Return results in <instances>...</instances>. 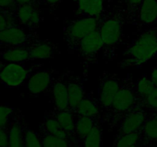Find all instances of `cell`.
Instances as JSON below:
<instances>
[{
	"instance_id": "6da1fadb",
	"label": "cell",
	"mask_w": 157,
	"mask_h": 147,
	"mask_svg": "<svg viewBox=\"0 0 157 147\" xmlns=\"http://www.w3.org/2000/svg\"><path fill=\"white\" fill-rule=\"evenodd\" d=\"M127 23L124 5L117 4L106 10L100 22L99 29L103 41L102 56L106 62L117 57L118 47L123 39V32Z\"/></svg>"
},
{
	"instance_id": "7a4b0ae2",
	"label": "cell",
	"mask_w": 157,
	"mask_h": 147,
	"mask_svg": "<svg viewBox=\"0 0 157 147\" xmlns=\"http://www.w3.org/2000/svg\"><path fill=\"white\" fill-rule=\"evenodd\" d=\"M121 67H140L157 56V27L140 34L125 49Z\"/></svg>"
},
{
	"instance_id": "3957f363",
	"label": "cell",
	"mask_w": 157,
	"mask_h": 147,
	"mask_svg": "<svg viewBox=\"0 0 157 147\" xmlns=\"http://www.w3.org/2000/svg\"><path fill=\"white\" fill-rule=\"evenodd\" d=\"M138 107H143V104L136 92V81L132 75L129 74L122 78L121 88L113 104L107 111L103 113V122L109 126L120 116Z\"/></svg>"
},
{
	"instance_id": "277c9868",
	"label": "cell",
	"mask_w": 157,
	"mask_h": 147,
	"mask_svg": "<svg viewBox=\"0 0 157 147\" xmlns=\"http://www.w3.org/2000/svg\"><path fill=\"white\" fill-rule=\"evenodd\" d=\"M101 18L76 17L66 18L64 22V40L71 51H76L80 41L87 35L99 28Z\"/></svg>"
},
{
	"instance_id": "5b68a950",
	"label": "cell",
	"mask_w": 157,
	"mask_h": 147,
	"mask_svg": "<svg viewBox=\"0 0 157 147\" xmlns=\"http://www.w3.org/2000/svg\"><path fill=\"white\" fill-rule=\"evenodd\" d=\"M8 63L0 70V81L6 87L16 88L27 82L32 74L42 67L41 64Z\"/></svg>"
},
{
	"instance_id": "8992f818",
	"label": "cell",
	"mask_w": 157,
	"mask_h": 147,
	"mask_svg": "<svg viewBox=\"0 0 157 147\" xmlns=\"http://www.w3.org/2000/svg\"><path fill=\"white\" fill-rule=\"evenodd\" d=\"M147 116V112L144 107H136L120 116L109 126V129L111 131H115V133L117 134L140 131L144 126Z\"/></svg>"
},
{
	"instance_id": "52a82bcc",
	"label": "cell",
	"mask_w": 157,
	"mask_h": 147,
	"mask_svg": "<svg viewBox=\"0 0 157 147\" xmlns=\"http://www.w3.org/2000/svg\"><path fill=\"white\" fill-rule=\"evenodd\" d=\"M121 82L122 78L117 74L104 71L100 76L98 98L103 113L107 111L113 104L121 88Z\"/></svg>"
},
{
	"instance_id": "ba28073f",
	"label": "cell",
	"mask_w": 157,
	"mask_h": 147,
	"mask_svg": "<svg viewBox=\"0 0 157 147\" xmlns=\"http://www.w3.org/2000/svg\"><path fill=\"white\" fill-rule=\"evenodd\" d=\"M103 41L98 28L86 35L79 42L76 51L86 66L98 62L100 52L102 51Z\"/></svg>"
},
{
	"instance_id": "9c48e42d",
	"label": "cell",
	"mask_w": 157,
	"mask_h": 147,
	"mask_svg": "<svg viewBox=\"0 0 157 147\" xmlns=\"http://www.w3.org/2000/svg\"><path fill=\"white\" fill-rule=\"evenodd\" d=\"M38 38L36 32L26 31L21 26L15 25L0 32V47H29Z\"/></svg>"
},
{
	"instance_id": "30bf717a",
	"label": "cell",
	"mask_w": 157,
	"mask_h": 147,
	"mask_svg": "<svg viewBox=\"0 0 157 147\" xmlns=\"http://www.w3.org/2000/svg\"><path fill=\"white\" fill-rule=\"evenodd\" d=\"M55 72L56 70L52 68L44 69L41 67L32 74L27 81L29 93L33 96H38L41 93H50L51 87L56 77Z\"/></svg>"
},
{
	"instance_id": "8fae6325",
	"label": "cell",
	"mask_w": 157,
	"mask_h": 147,
	"mask_svg": "<svg viewBox=\"0 0 157 147\" xmlns=\"http://www.w3.org/2000/svg\"><path fill=\"white\" fill-rule=\"evenodd\" d=\"M18 25L28 31L35 32L44 20L41 15V8L34 5L18 6L15 12Z\"/></svg>"
},
{
	"instance_id": "7c38bea8",
	"label": "cell",
	"mask_w": 157,
	"mask_h": 147,
	"mask_svg": "<svg viewBox=\"0 0 157 147\" xmlns=\"http://www.w3.org/2000/svg\"><path fill=\"white\" fill-rule=\"evenodd\" d=\"M71 72L67 71L56 77L50 90L53 110H63L68 109L67 81Z\"/></svg>"
},
{
	"instance_id": "4fadbf2b",
	"label": "cell",
	"mask_w": 157,
	"mask_h": 147,
	"mask_svg": "<svg viewBox=\"0 0 157 147\" xmlns=\"http://www.w3.org/2000/svg\"><path fill=\"white\" fill-rule=\"evenodd\" d=\"M25 115L20 110H15L8 129V147H24V136L26 126Z\"/></svg>"
},
{
	"instance_id": "5bb4252c",
	"label": "cell",
	"mask_w": 157,
	"mask_h": 147,
	"mask_svg": "<svg viewBox=\"0 0 157 147\" xmlns=\"http://www.w3.org/2000/svg\"><path fill=\"white\" fill-rule=\"evenodd\" d=\"M101 121H103V118L101 116L94 117L75 115V127L74 134V142L75 147H81L85 138L88 136L95 126Z\"/></svg>"
},
{
	"instance_id": "9a60e30c",
	"label": "cell",
	"mask_w": 157,
	"mask_h": 147,
	"mask_svg": "<svg viewBox=\"0 0 157 147\" xmlns=\"http://www.w3.org/2000/svg\"><path fill=\"white\" fill-rule=\"evenodd\" d=\"M68 92V110L75 113L81 101L85 96L86 92L84 85V79L76 76L71 72L67 81Z\"/></svg>"
},
{
	"instance_id": "2e32d148",
	"label": "cell",
	"mask_w": 157,
	"mask_h": 147,
	"mask_svg": "<svg viewBox=\"0 0 157 147\" xmlns=\"http://www.w3.org/2000/svg\"><path fill=\"white\" fill-rule=\"evenodd\" d=\"M30 61L37 59H47L55 57L58 52V47L50 39H41L38 38L28 47Z\"/></svg>"
},
{
	"instance_id": "e0dca14e",
	"label": "cell",
	"mask_w": 157,
	"mask_h": 147,
	"mask_svg": "<svg viewBox=\"0 0 157 147\" xmlns=\"http://www.w3.org/2000/svg\"><path fill=\"white\" fill-rule=\"evenodd\" d=\"M76 5L75 16L102 18L105 12L104 0H74Z\"/></svg>"
},
{
	"instance_id": "ac0fdd59",
	"label": "cell",
	"mask_w": 157,
	"mask_h": 147,
	"mask_svg": "<svg viewBox=\"0 0 157 147\" xmlns=\"http://www.w3.org/2000/svg\"><path fill=\"white\" fill-rule=\"evenodd\" d=\"M157 21V0H144L133 21L138 28L154 24Z\"/></svg>"
},
{
	"instance_id": "d6986e66",
	"label": "cell",
	"mask_w": 157,
	"mask_h": 147,
	"mask_svg": "<svg viewBox=\"0 0 157 147\" xmlns=\"http://www.w3.org/2000/svg\"><path fill=\"white\" fill-rule=\"evenodd\" d=\"M75 114L78 116L102 117V109L100 105L98 98L95 96L93 91L86 93L85 96L83 98L78 107H77Z\"/></svg>"
},
{
	"instance_id": "ffe728a7",
	"label": "cell",
	"mask_w": 157,
	"mask_h": 147,
	"mask_svg": "<svg viewBox=\"0 0 157 147\" xmlns=\"http://www.w3.org/2000/svg\"><path fill=\"white\" fill-rule=\"evenodd\" d=\"M147 119L140 130V143L154 146L157 142V113H147Z\"/></svg>"
},
{
	"instance_id": "44dd1931",
	"label": "cell",
	"mask_w": 157,
	"mask_h": 147,
	"mask_svg": "<svg viewBox=\"0 0 157 147\" xmlns=\"http://www.w3.org/2000/svg\"><path fill=\"white\" fill-rule=\"evenodd\" d=\"M0 59L4 64L30 61L28 47H15L6 48L0 52Z\"/></svg>"
},
{
	"instance_id": "7402d4cb",
	"label": "cell",
	"mask_w": 157,
	"mask_h": 147,
	"mask_svg": "<svg viewBox=\"0 0 157 147\" xmlns=\"http://www.w3.org/2000/svg\"><path fill=\"white\" fill-rule=\"evenodd\" d=\"M52 114L55 116L57 120L61 125V128L67 133L69 137L74 141V134H75V114L71 110H51Z\"/></svg>"
},
{
	"instance_id": "603a6c76",
	"label": "cell",
	"mask_w": 157,
	"mask_h": 147,
	"mask_svg": "<svg viewBox=\"0 0 157 147\" xmlns=\"http://www.w3.org/2000/svg\"><path fill=\"white\" fill-rule=\"evenodd\" d=\"M39 136L42 147H75V142L70 139H62L51 134L39 126Z\"/></svg>"
},
{
	"instance_id": "cb8c5ba5",
	"label": "cell",
	"mask_w": 157,
	"mask_h": 147,
	"mask_svg": "<svg viewBox=\"0 0 157 147\" xmlns=\"http://www.w3.org/2000/svg\"><path fill=\"white\" fill-rule=\"evenodd\" d=\"M40 126L43 127L47 132L51 134L62 139H71L67 133L61 128L56 118L52 114V111H47L44 113L43 121ZM72 140V139H71ZM73 141V140H72ZM74 142V141H73Z\"/></svg>"
},
{
	"instance_id": "d4e9b609",
	"label": "cell",
	"mask_w": 157,
	"mask_h": 147,
	"mask_svg": "<svg viewBox=\"0 0 157 147\" xmlns=\"http://www.w3.org/2000/svg\"><path fill=\"white\" fill-rule=\"evenodd\" d=\"M141 133L140 131L125 134L113 135V147H131L140 143Z\"/></svg>"
},
{
	"instance_id": "484cf974",
	"label": "cell",
	"mask_w": 157,
	"mask_h": 147,
	"mask_svg": "<svg viewBox=\"0 0 157 147\" xmlns=\"http://www.w3.org/2000/svg\"><path fill=\"white\" fill-rule=\"evenodd\" d=\"M155 87H156L150 79V77H148L147 75H144L136 81V92L143 104L144 100L153 92Z\"/></svg>"
},
{
	"instance_id": "4316f807",
	"label": "cell",
	"mask_w": 157,
	"mask_h": 147,
	"mask_svg": "<svg viewBox=\"0 0 157 147\" xmlns=\"http://www.w3.org/2000/svg\"><path fill=\"white\" fill-rule=\"evenodd\" d=\"M103 121L98 123L85 138L81 147H102L103 145Z\"/></svg>"
},
{
	"instance_id": "83f0119b",
	"label": "cell",
	"mask_w": 157,
	"mask_h": 147,
	"mask_svg": "<svg viewBox=\"0 0 157 147\" xmlns=\"http://www.w3.org/2000/svg\"><path fill=\"white\" fill-rule=\"evenodd\" d=\"M144 0H123V5L127 14V23L133 24Z\"/></svg>"
},
{
	"instance_id": "f1b7e54d",
	"label": "cell",
	"mask_w": 157,
	"mask_h": 147,
	"mask_svg": "<svg viewBox=\"0 0 157 147\" xmlns=\"http://www.w3.org/2000/svg\"><path fill=\"white\" fill-rule=\"evenodd\" d=\"M15 25H18L15 12L0 9V32Z\"/></svg>"
},
{
	"instance_id": "f546056e",
	"label": "cell",
	"mask_w": 157,
	"mask_h": 147,
	"mask_svg": "<svg viewBox=\"0 0 157 147\" xmlns=\"http://www.w3.org/2000/svg\"><path fill=\"white\" fill-rule=\"evenodd\" d=\"M24 147H42L39 133L26 126L24 136Z\"/></svg>"
},
{
	"instance_id": "4dcf8cb0",
	"label": "cell",
	"mask_w": 157,
	"mask_h": 147,
	"mask_svg": "<svg viewBox=\"0 0 157 147\" xmlns=\"http://www.w3.org/2000/svg\"><path fill=\"white\" fill-rule=\"evenodd\" d=\"M15 109L6 104H0V127L8 130L15 113Z\"/></svg>"
},
{
	"instance_id": "1f68e13d",
	"label": "cell",
	"mask_w": 157,
	"mask_h": 147,
	"mask_svg": "<svg viewBox=\"0 0 157 147\" xmlns=\"http://www.w3.org/2000/svg\"><path fill=\"white\" fill-rule=\"evenodd\" d=\"M143 107L147 113H157V87H155L153 92L144 100Z\"/></svg>"
},
{
	"instance_id": "d6a6232c",
	"label": "cell",
	"mask_w": 157,
	"mask_h": 147,
	"mask_svg": "<svg viewBox=\"0 0 157 147\" xmlns=\"http://www.w3.org/2000/svg\"><path fill=\"white\" fill-rule=\"evenodd\" d=\"M62 2L63 0H41V6L49 12H53L57 10Z\"/></svg>"
},
{
	"instance_id": "836d02e7",
	"label": "cell",
	"mask_w": 157,
	"mask_h": 147,
	"mask_svg": "<svg viewBox=\"0 0 157 147\" xmlns=\"http://www.w3.org/2000/svg\"><path fill=\"white\" fill-rule=\"evenodd\" d=\"M18 8V5L15 0H0V9L15 12Z\"/></svg>"
},
{
	"instance_id": "e575fe53",
	"label": "cell",
	"mask_w": 157,
	"mask_h": 147,
	"mask_svg": "<svg viewBox=\"0 0 157 147\" xmlns=\"http://www.w3.org/2000/svg\"><path fill=\"white\" fill-rule=\"evenodd\" d=\"M8 145H9L8 130L0 127V147H8Z\"/></svg>"
},
{
	"instance_id": "d590c367",
	"label": "cell",
	"mask_w": 157,
	"mask_h": 147,
	"mask_svg": "<svg viewBox=\"0 0 157 147\" xmlns=\"http://www.w3.org/2000/svg\"><path fill=\"white\" fill-rule=\"evenodd\" d=\"M18 6L23 5H34L41 8V0H15Z\"/></svg>"
},
{
	"instance_id": "8d00e7d4",
	"label": "cell",
	"mask_w": 157,
	"mask_h": 147,
	"mask_svg": "<svg viewBox=\"0 0 157 147\" xmlns=\"http://www.w3.org/2000/svg\"><path fill=\"white\" fill-rule=\"evenodd\" d=\"M150 79L154 84L155 87H157V64L153 67L151 71V75H150Z\"/></svg>"
},
{
	"instance_id": "74e56055",
	"label": "cell",
	"mask_w": 157,
	"mask_h": 147,
	"mask_svg": "<svg viewBox=\"0 0 157 147\" xmlns=\"http://www.w3.org/2000/svg\"><path fill=\"white\" fill-rule=\"evenodd\" d=\"M139 147H154L153 145H144V144H140Z\"/></svg>"
},
{
	"instance_id": "f35d334b",
	"label": "cell",
	"mask_w": 157,
	"mask_h": 147,
	"mask_svg": "<svg viewBox=\"0 0 157 147\" xmlns=\"http://www.w3.org/2000/svg\"><path fill=\"white\" fill-rule=\"evenodd\" d=\"M4 65H5V64L2 62V60L0 59V70H1V69L2 68V67H3V66H4Z\"/></svg>"
},
{
	"instance_id": "ab89813d",
	"label": "cell",
	"mask_w": 157,
	"mask_h": 147,
	"mask_svg": "<svg viewBox=\"0 0 157 147\" xmlns=\"http://www.w3.org/2000/svg\"><path fill=\"white\" fill-rule=\"evenodd\" d=\"M139 145H140V144L139 145H134V146H131V147H139Z\"/></svg>"
},
{
	"instance_id": "60d3db41",
	"label": "cell",
	"mask_w": 157,
	"mask_h": 147,
	"mask_svg": "<svg viewBox=\"0 0 157 147\" xmlns=\"http://www.w3.org/2000/svg\"><path fill=\"white\" fill-rule=\"evenodd\" d=\"M154 147H157V142L154 145Z\"/></svg>"
}]
</instances>
